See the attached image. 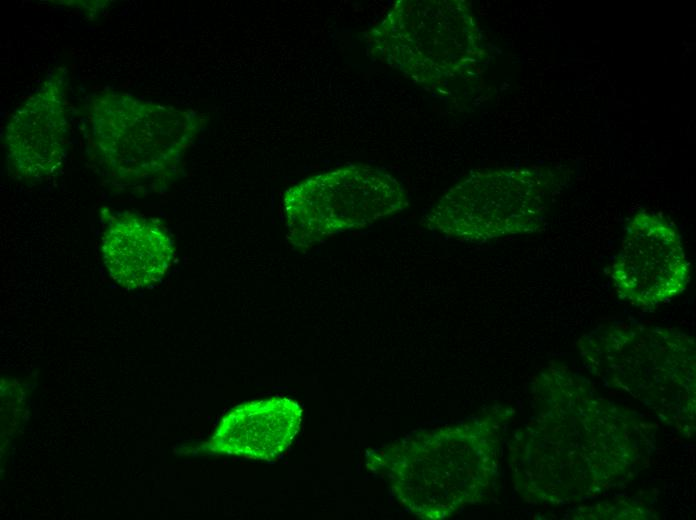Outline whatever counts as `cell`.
<instances>
[{
    "label": "cell",
    "instance_id": "cell-6",
    "mask_svg": "<svg viewBox=\"0 0 696 520\" xmlns=\"http://www.w3.org/2000/svg\"><path fill=\"white\" fill-rule=\"evenodd\" d=\"M67 81L58 71L9 118L4 132L8 166L21 179L42 180L60 169L68 148Z\"/></svg>",
    "mask_w": 696,
    "mask_h": 520
},
{
    "label": "cell",
    "instance_id": "cell-1",
    "mask_svg": "<svg viewBox=\"0 0 696 520\" xmlns=\"http://www.w3.org/2000/svg\"><path fill=\"white\" fill-rule=\"evenodd\" d=\"M83 124L99 173L115 187L146 193L176 178L201 121L192 110L102 92L87 100Z\"/></svg>",
    "mask_w": 696,
    "mask_h": 520
},
{
    "label": "cell",
    "instance_id": "cell-7",
    "mask_svg": "<svg viewBox=\"0 0 696 520\" xmlns=\"http://www.w3.org/2000/svg\"><path fill=\"white\" fill-rule=\"evenodd\" d=\"M102 256L110 277L126 290L148 288L168 272L174 242L158 219L129 211L108 214Z\"/></svg>",
    "mask_w": 696,
    "mask_h": 520
},
{
    "label": "cell",
    "instance_id": "cell-8",
    "mask_svg": "<svg viewBox=\"0 0 696 520\" xmlns=\"http://www.w3.org/2000/svg\"><path fill=\"white\" fill-rule=\"evenodd\" d=\"M302 410L285 397L241 404L221 420L206 448L215 453L273 460L291 444Z\"/></svg>",
    "mask_w": 696,
    "mask_h": 520
},
{
    "label": "cell",
    "instance_id": "cell-4",
    "mask_svg": "<svg viewBox=\"0 0 696 520\" xmlns=\"http://www.w3.org/2000/svg\"><path fill=\"white\" fill-rule=\"evenodd\" d=\"M548 186L528 169L478 172L451 188L423 218L451 238L482 242L536 231L544 219Z\"/></svg>",
    "mask_w": 696,
    "mask_h": 520
},
{
    "label": "cell",
    "instance_id": "cell-2",
    "mask_svg": "<svg viewBox=\"0 0 696 520\" xmlns=\"http://www.w3.org/2000/svg\"><path fill=\"white\" fill-rule=\"evenodd\" d=\"M370 51L420 84L460 76L476 62L479 36L463 2H396L369 34Z\"/></svg>",
    "mask_w": 696,
    "mask_h": 520
},
{
    "label": "cell",
    "instance_id": "cell-5",
    "mask_svg": "<svg viewBox=\"0 0 696 520\" xmlns=\"http://www.w3.org/2000/svg\"><path fill=\"white\" fill-rule=\"evenodd\" d=\"M611 278L623 298L641 307L681 293L689 281V263L674 225L653 212L635 214L625 228Z\"/></svg>",
    "mask_w": 696,
    "mask_h": 520
},
{
    "label": "cell",
    "instance_id": "cell-3",
    "mask_svg": "<svg viewBox=\"0 0 696 520\" xmlns=\"http://www.w3.org/2000/svg\"><path fill=\"white\" fill-rule=\"evenodd\" d=\"M407 205L401 183L383 169L348 165L312 176L284 192L282 212L288 241L308 247L359 229Z\"/></svg>",
    "mask_w": 696,
    "mask_h": 520
}]
</instances>
